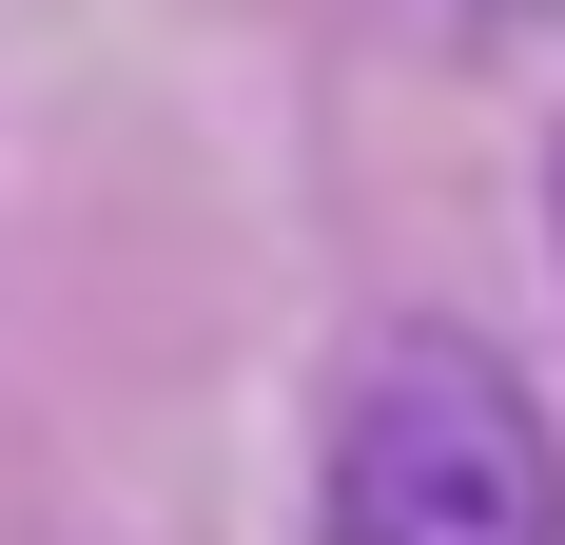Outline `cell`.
Returning <instances> with one entry per match:
<instances>
[{
  "label": "cell",
  "mask_w": 565,
  "mask_h": 545,
  "mask_svg": "<svg viewBox=\"0 0 565 545\" xmlns=\"http://www.w3.org/2000/svg\"><path fill=\"white\" fill-rule=\"evenodd\" d=\"M312 545H565V429L546 389L449 312H391L332 371Z\"/></svg>",
  "instance_id": "obj_1"
},
{
  "label": "cell",
  "mask_w": 565,
  "mask_h": 545,
  "mask_svg": "<svg viewBox=\"0 0 565 545\" xmlns=\"http://www.w3.org/2000/svg\"><path fill=\"white\" fill-rule=\"evenodd\" d=\"M546 254H565V137H546Z\"/></svg>",
  "instance_id": "obj_2"
}]
</instances>
